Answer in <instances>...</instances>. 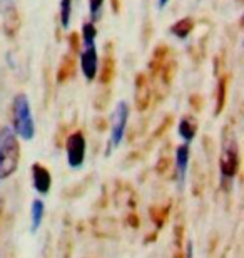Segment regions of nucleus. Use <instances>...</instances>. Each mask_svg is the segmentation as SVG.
<instances>
[{"label": "nucleus", "instance_id": "5", "mask_svg": "<svg viewBox=\"0 0 244 258\" xmlns=\"http://www.w3.org/2000/svg\"><path fill=\"white\" fill-rule=\"evenodd\" d=\"M86 154H87V143L86 136L82 131L72 133L67 138L65 143V156H67V164L70 169H80L86 163Z\"/></svg>", "mask_w": 244, "mask_h": 258}, {"label": "nucleus", "instance_id": "12", "mask_svg": "<svg viewBox=\"0 0 244 258\" xmlns=\"http://www.w3.org/2000/svg\"><path fill=\"white\" fill-rule=\"evenodd\" d=\"M20 27V17H19V12L15 7H10L4 12V30L7 35H15L17 30Z\"/></svg>", "mask_w": 244, "mask_h": 258}, {"label": "nucleus", "instance_id": "19", "mask_svg": "<svg viewBox=\"0 0 244 258\" xmlns=\"http://www.w3.org/2000/svg\"><path fill=\"white\" fill-rule=\"evenodd\" d=\"M72 17V0H60V25L67 29L70 25Z\"/></svg>", "mask_w": 244, "mask_h": 258}, {"label": "nucleus", "instance_id": "23", "mask_svg": "<svg viewBox=\"0 0 244 258\" xmlns=\"http://www.w3.org/2000/svg\"><path fill=\"white\" fill-rule=\"evenodd\" d=\"M169 0H159V9H164L166 5H168Z\"/></svg>", "mask_w": 244, "mask_h": 258}, {"label": "nucleus", "instance_id": "22", "mask_svg": "<svg viewBox=\"0 0 244 258\" xmlns=\"http://www.w3.org/2000/svg\"><path fill=\"white\" fill-rule=\"evenodd\" d=\"M186 258H194V248H193V241H188V246H186Z\"/></svg>", "mask_w": 244, "mask_h": 258}, {"label": "nucleus", "instance_id": "24", "mask_svg": "<svg viewBox=\"0 0 244 258\" xmlns=\"http://www.w3.org/2000/svg\"><path fill=\"white\" fill-rule=\"evenodd\" d=\"M114 4V12H119V5H117V0H112Z\"/></svg>", "mask_w": 244, "mask_h": 258}, {"label": "nucleus", "instance_id": "7", "mask_svg": "<svg viewBox=\"0 0 244 258\" xmlns=\"http://www.w3.org/2000/svg\"><path fill=\"white\" fill-rule=\"evenodd\" d=\"M32 184H34V189L37 191L39 195L45 196L50 191V186H52V176L49 173V169L40 163H34L32 164Z\"/></svg>", "mask_w": 244, "mask_h": 258}, {"label": "nucleus", "instance_id": "16", "mask_svg": "<svg viewBox=\"0 0 244 258\" xmlns=\"http://www.w3.org/2000/svg\"><path fill=\"white\" fill-rule=\"evenodd\" d=\"M226 91H227V77H221L217 81V87H216V107H214V116L221 114V111L224 109L226 104Z\"/></svg>", "mask_w": 244, "mask_h": 258}, {"label": "nucleus", "instance_id": "9", "mask_svg": "<svg viewBox=\"0 0 244 258\" xmlns=\"http://www.w3.org/2000/svg\"><path fill=\"white\" fill-rule=\"evenodd\" d=\"M150 82L146 74H137L136 77V106L139 111H146L150 104Z\"/></svg>", "mask_w": 244, "mask_h": 258}, {"label": "nucleus", "instance_id": "17", "mask_svg": "<svg viewBox=\"0 0 244 258\" xmlns=\"http://www.w3.org/2000/svg\"><path fill=\"white\" fill-rule=\"evenodd\" d=\"M114 67H116L114 57H112L111 54H107L106 57H104L102 71H101V82H102V84H107V82L112 81V77H114Z\"/></svg>", "mask_w": 244, "mask_h": 258}, {"label": "nucleus", "instance_id": "1", "mask_svg": "<svg viewBox=\"0 0 244 258\" xmlns=\"http://www.w3.org/2000/svg\"><path fill=\"white\" fill-rule=\"evenodd\" d=\"M219 169L222 183H229L234 179L239 169V146L234 131L226 126L221 134V156H219Z\"/></svg>", "mask_w": 244, "mask_h": 258}, {"label": "nucleus", "instance_id": "3", "mask_svg": "<svg viewBox=\"0 0 244 258\" xmlns=\"http://www.w3.org/2000/svg\"><path fill=\"white\" fill-rule=\"evenodd\" d=\"M12 122L15 136L22 141H32L35 136V122L30 109L29 97L25 94H17L14 97L12 104Z\"/></svg>", "mask_w": 244, "mask_h": 258}, {"label": "nucleus", "instance_id": "26", "mask_svg": "<svg viewBox=\"0 0 244 258\" xmlns=\"http://www.w3.org/2000/svg\"><path fill=\"white\" fill-rule=\"evenodd\" d=\"M239 2H241V0H239Z\"/></svg>", "mask_w": 244, "mask_h": 258}, {"label": "nucleus", "instance_id": "6", "mask_svg": "<svg viewBox=\"0 0 244 258\" xmlns=\"http://www.w3.org/2000/svg\"><path fill=\"white\" fill-rule=\"evenodd\" d=\"M80 69L82 74L89 82H92L97 77L99 69V57H97V49L94 45H86L84 50L80 52Z\"/></svg>", "mask_w": 244, "mask_h": 258}, {"label": "nucleus", "instance_id": "13", "mask_svg": "<svg viewBox=\"0 0 244 258\" xmlns=\"http://www.w3.org/2000/svg\"><path fill=\"white\" fill-rule=\"evenodd\" d=\"M193 29H194V20L191 17H184L171 25V34L176 35L181 40H186L189 37V34L193 32Z\"/></svg>", "mask_w": 244, "mask_h": 258}, {"label": "nucleus", "instance_id": "10", "mask_svg": "<svg viewBox=\"0 0 244 258\" xmlns=\"http://www.w3.org/2000/svg\"><path fill=\"white\" fill-rule=\"evenodd\" d=\"M197 133V121L193 116H184L181 117L179 124H178V134L181 136V139L184 141V144H191L194 141Z\"/></svg>", "mask_w": 244, "mask_h": 258}, {"label": "nucleus", "instance_id": "25", "mask_svg": "<svg viewBox=\"0 0 244 258\" xmlns=\"http://www.w3.org/2000/svg\"><path fill=\"white\" fill-rule=\"evenodd\" d=\"M2 210H4V200L0 198V213H2Z\"/></svg>", "mask_w": 244, "mask_h": 258}, {"label": "nucleus", "instance_id": "8", "mask_svg": "<svg viewBox=\"0 0 244 258\" xmlns=\"http://www.w3.org/2000/svg\"><path fill=\"white\" fill-rule=\"evenodd\" d=\"M189 156H191V148L189 144H179L176 148L174 153V163H176V174H178V181L183 186L188 176V166H189Z\"/></svg>", "mask_w": 244, "mask_h": 258}, {"label": "nucleus", "instance_id": "20", "mask_svg": "<svg viewBox=\"0 0 244 258\" xmlns=\"http://www.w3.org/2000/svg\"><path fill=\"white\" fill-rule=\"evenodd\" d=\"M102 4H104V0H89V10H91L92 22H94L96 19H99V15H101Z\"/></svg>", "mask_w": 244, "mask_h": 258}, {"label": "nucleus", "instance_id": "2", "mask_svg": "<svg viewBox=\"0 0 244 258\" xmlns=\"http://www.w3.org/2000/svg\"><path fill=\"white\" fill-rule=\"evenodd\" d=\"M20 163L19 138L10 127L0 129V179H9Z\"/></svg>", "mask_w": 244, "mask_h": 258}, {"label": "nucleus", "instance_id": "11", "mask_svg": "<svg viewBox=\"0 0 244 258\" xmlns=\"http://www.w3.org/2000/svg\"><path fill=\"white\" fill-rule=\"evenodd\" d=\"M45 205L40 198H35L30 205V233H37L40 225L44 221Z\"/></svg>", "mask_w": 244, "mask_h": 258}, {"label": "nucleus", "instance_id": "14", "mask_svg": "<svg viewBox=\"0 0 244 258\" xmlns=\"http://www.w3.org/2000/svg\"><path fill=\"white\" fill-rule=\"evenodd\" d=\"M168 52H169L168 45H157V47L154 49L152 57H150V60H149V69L152 74L159 72L160 67L166 64V60H168Z\"/></svg>", "mask_w": 244, "mask_h": 258}, {"label": "nucleus", "instance_id": "4", "mask_svg": "<svg viewBox=\"0 0 244 258\" xmlns=\"http://www.w3.org/2000/svg\"><path fill=\"white\" fill-rule=\"evenodd\" d=\"M129 119V106L124 101L117 102V106L114 107L112 116H111V138H109V146L107 153L114 148H117L122 143L124 134H126V126Z\"/></svg>", "mask_w": 244, "mask_h": 258}, {"label": "nucleus", "instance_id": "21", "mask_svg": "<svg viewBox=\"0 0 244 258\" xmlns=\"http://www.w3.org/2000/svg\"><path fill=\"white\" fill-rule=\"evenodd\" d=\"M69 45H70L72 52H77V50L80 49V40H79V34L72 32V34L69 35Z\"/></svg>", "mask_w": 244, "mask_h": 258}, {"label": "nucleus", "instance_id": "18", "mask_svg": "<svg viewBox=\"0 0 244 258\" xmlns=\"http://www.w3.org/2000/svg\"><path fill=\"white\" fill-rule=\"evenodd\" d=\"M97 37V29L94 22H86L82 25V40L84 45H94V40Z\"/></svg>", "mask_w": 244, "mask_h": 258}, {"label": "nucleus", "instance_id": "15", "mask_svg": "<svg viewBox=\"0 0 244 258\" xmlns=\"http://www.w3.org/2000/svg\"><path fill=\"white\" fill-rule=\"evenodd\" d=\"M75 72V60H74V55L72 54H67L64 59H62L59 71H57V81L59 82H65L69 77L74 76Z\"/></svg>", "mask_w": 244, "mask_h": 258}]
</instances>
